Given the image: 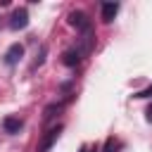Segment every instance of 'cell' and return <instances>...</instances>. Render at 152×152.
Segmentation results:
<instances>
[{"instance_id": "6da1fadb", "label": "cell", "mask_w": 152, "mask_h": 152, "mask_svg": "<svg viewBox=\"0 0 152 152\" xmlns=\"http://www.w3.org/2000/svg\"><path fill=\"white\" fill-rule=\"evenodd\" d=\"M59 133H62V124L50 126V128L43 133V138H40V142H38V150H36V152H50V150H52V145L57 142Z\"/></svg>"}, {"instance_id": "7a4b0ae2", "label": "cell", "mask_w": 152, "mask_h": 152, "mask_svg": "<svg viewBox=\"0 0 152 152\" xmlns=\"http://www.w3.org/2000/svg\"><path fill=\"white\" fill-rule=\"evenodd\" d=\"M69 24H71L76 31H81V33L93 28V24H90L88 14H86V12H81V10H74V12H69Z\"/></svg>"}, {"instance_id": "3957f363", "label": "cell", "mask_w": 152, "mask_h": 152, "mask_svg": "<svg viewBox=\"0 0 152 152\" xmlns=\"http://www.w3.org/2000/svg\"><path fill=\"white\" fill-rule=\"evenodd\" d=\"M26 26H28V12H26V7H17L12 12V17H10V28L19 31V28H26Z\"/></svg>"}, {"instance_id": "277c9868", "label": "cell", "mask_w": 152, "mask_h": 152, "mask_svg": "<svg viewBox=\"0 0 152 152\" xmlns=\"http://www.w3.org/2000/svg\"><path fill=\"white\" fill-rule=\"evenodd\" d=\"M21 57H24V45H21V43H12V45L7 48V52H5V62H7L10 66H14Z\"/></svg>"}, {"instance_id": "5b68a950", "label": "cell", "mask_w": 152, "mask_h": 152, "mask_svg": "<svg viewBox=\"0 0 152 152\" xmlns=\"http://www.w3.org/2000/svg\"><path fill=\"white\" fill-rule=\"evenodd\" d=\"M100 10H102V21L104 24H112L114 17H116V12H119V2H102Z\"/></svg>"}, {"instance_id": "8992f818", "label": "cell", "mask_w": 152, "mask_h": 152, "mask_svg": "<svg viewBox=\"0 0 152 152\" xmlns=\"http://www.w3.org/2000/svg\"><path fill=\"white\" fill-rule=\"evenodd\" d=\"M2 128H5L7 133H19V131L24 128V124H21V119H17V116H5V119H2Z\"/></svg>"}, {"instance_id": "52a82bcc", "label": "cell", "mask_w": 152, "mask_h": 152, "mask_svg": "<svg viewBox=\"0 0 152 152\" xmlns=\"http://www.w3.org/2000/svg\"><path fill=\"white\" fill-rule=\"evenodd\" d=\"M81 57H83V55H81L76 48H74V50H66V52L62 55V64H66V66H76V64L81 62Z\"/></svg>"}, {"instance_id": "ba28073f", "label": "cell", "mask_w": 152, "mask_h": 152, "mask_svg": "<svg viewBox=\"0 0 152 152\" xmlns=\"http://www.w3.org/2000/svg\"><path fill=\"white\" fill-rule=\"evenodd\" d=\"M62 107L64 104H50V107H45V114H43V121H52L59 112H62Z\"/></svg>"}, {"instance_id": "9c48e42d", "label": "cell", "mask_w": 152, "mask_h": 152, "mask_svg": "<svg viewBox=\"0 0 152 152\" xmlns=\"http://www.w3.org/2000/svg\"><path fill=\"white\" fill-rule=\"evenodd\" d=\"M121 147V142L119 140H114V138H107V142H104V150L102 152H116Z\"/></svg>"}, {"instance_id": "30bf717a", "label": "cell", "mask_w": 152, "mask_h": 152, "mask_svg": "<svg viewBox=\"0 0 152 152\" xmlns=\"http://www.w3.org/2000/svg\"><path fill=\"white\" fill-rule=\"evenodd\" d=\"M133 97H138V100H145V97H152V86H147V88H142V90H138Z\"/></svg>"}, {"instance_id": "8fae6325", "label": "cell", "mask_w": 152, "mask_h": 152, "mask_svg": "<svg viewBox=\"0 0 152 152\" xmlns=\"http://www.w3.org/2000/svg\"><path fill=\"white\" fill-rule=\"evenodd\" d=\"M145 119H147V121H150V124H152V102H150V107H147V109H145Z\"/></svg>"}, {"instance_id": "7c38bea8", "label": "cell", "mask_w": 152, "mask_h": 152, "mask_svg": "<svg viewBox=\"0 0 152 152\" xmlns=\"http://www.w3.org/2000/svg\"><path fill=\"white\" fill-rule=\"evenodd\" d=\"M81 152H97V147H90V145H83Z\"/></svg>"}]
</instances>
